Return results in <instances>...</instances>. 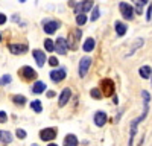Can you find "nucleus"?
<instances>
[{"label": "nucleus", "instance_id": "f03ea898", "mask_svg": "<svg viewBox=\"0 0 152 146\" xmlns=\"http://www.w3.org/2000/svg\"><path fill=\"white\" fill-rule=\"evenodd\" d=\"M91 63H93L91 56H84V58H81V61H79V67H78V73H79V76H81V78H85V76H87L88 69H90Z\"/></svg>", "mask_w": 152, "mask_h": 146}, {"label": "nucleus", "instance_id": "4c0bfd02", "mask_svg": "<svg viewBox=\"0 0 152 146\" xmlns=\"http://www.w3.org/2000/svg\"><path fill=\"white\" fill-rule=\"evenodd\" d=\"M0 41H2V34H0Z\"/></svg>", "mask_w": 152, "mask_h": 146}, {"label": "nucleus", "instance_id": "ddd939ff", "mask_svg": "<svg viewBox=\"0 0 152 146\" xmlns=\"http://www.w3.org/2000/svg\"><path fill=\"white\" fill-rule=\"evenodd\" d=\"M70 97H72V90L69 87H66L64 90H62L59 93V99H58V105L59 107H64L69 101H70Z\"/></svg>", "mask_w": 152, "mask_h": 146}, {"label": "nucleus", "instance_id": "5701e85b", "mask_svg": "<svg viewBox=\"0 0 152 146\" xmlns=\"http://www.w3.org/2000/svg\"><path fill=\"white\" fill-rule=\"evenodd\" d=\"M31 108L34 110L35 113H41V111H43V104H41V101H32V102H31Z\"/></svg>", "mask_w": 152, "mask_h": 146}, {"label": "nucleus", "instance_id": "393cba45", "mask_svg": "<svg viewBox=\"0 0 152 146\" xmlns=\"http://www.w3.org/2000/svg\"><path fill=\"white\" fill-rule=\"evenodd\" d=\"M44 47H46L47 52H53L55 50V43L50 38H47V40H44Z\"/></svg>", "mask_w": 152, "mask_h": 146}, {"label": "nucleus", "instance_id": "7c9ffc66", "mask_svg": "<svg viewBox=\"0 0 152 146\" xmlns=\"http://www.w3.org/2000/svg\"><path fill=\"white\" fill-rule=\"evenodd\" d=\"M58 63H59L58 58H55V56H50V58H49V64L52 66V67H56V66H58Z\"/></svg>", "mask_w": 152, "mask_h": 146}, {"label": "nucleus", "instance_id": "aec40b11", "mask_svg": "<svg viewBox=\"0 0 152 146\" xmlns=\"http://www.w3.org/2000/svg\"><path fill=\"white\" fill-rule=\"evenodd\" d=\"M138 73H140V76L143 79H148L152 75V69H151V66H142L140 69H138Z\"/></svg>", "mask_w": 152, "mask_h": 146}, {"label": "nucleus", "instance_id": "39448f33", "mask_svg": "<svg viewBox=\"0 0 152 146\" xmlns=\"http://www.w3.org/2000/svg\"><path fill=\"white\" fill-rule=\"evenodd\" d=\"M18 75H20V78H23L24 81H34V79L37 78V72H35L32 67H29V66H23V67L20 69V72H18Z\"/></svg>", "mask_w": 152, "mask_h": 146}, {"label": "nucleus", "instance_id": "e433bc0d", "mask_svg": "<svg viewBox=\"0 0 152 146\" xmlns=\"http://www.w3.org/2000/svg\"><path fill=\"white\" fill-rule=\"evenodd\" d=\"M47 146H58V145H56V143H49Z\"/></svg>", "mask_w": 152, "mask_h": 146}, {"label": "nucleus", "instance_id": "f3484780", "mask_svg": "<svg viewBox=\"0 0 152 146\" xmlns=\"http://www.w3.org/2000/svg\"><path fill=\"white\" fill-rule=\"evenodd\" d=\"M79 140L75 134H67L66 139H64V146H78Z\"/></svg>", "mask_w": 152, "mask_h": 146}, {"label": "nucleus", "instance_id": "58836bf2", "mask_svg": "<svg viewBox=\"0 0 152 146\" xmlns=\"http://www.w3.org/2000/svg\"><path fill=\"white\" fill-rule=\"evenodd\" d=\"M151 78H152V75H151ZM151 84H152V82H151Z\"/></svg>", "mask_w": 152, "mask_h": 146}, {"label": "nucleus", "instance_id": "9b49d317", "mask_svg": "<svg viewBox=\"0 0 152 146\" xmlns=\"http://www.w3.org/2000/svg\"><path fill=\"white\" fill-rule=\"evenodd\" d=\"M107 119H108V116H107V113H105V111H96V113H94V116H93L94 125H96V126H99V128H102V126L107 123Z\"/></svg>", "mask_w": 152, "mask_h": 146}, {"label": "nucleus", "instance_id": "c756f323", "mask_svg": "<svg viewBox=\"0 0 152 146\" xmlns=\"http://www.w3.org/2000/svg\"><path fill=\"white\" fill-rule=\"evenodd\" d=\"M15 136H17L20 140H23V139H26V136H28V134H26V131H24V129L18 128V129L15 131Z\"/></svg>", "mask_w": 152, "mask_h": 146}, {"label": "nucleus", "instance_id": "0eeeda50", "mask_svg": "<svg viewBox=\"0 0 152 146\" xmlns=\"http://www.w3.org/2000/svg\"><path fill=\"white\" fill-rule=\"evenodd\" d=\"M40 139L43 142H52L56 139V129L55 128H44L40 131Z\"/></svg>", "mask_w": 152, "mask_h": 146}, {"label": "nucleus", "instance_id": "4468645a", "mask_svg": "<svg viewBox=\"0 0 152 146\" xmlns=\"http://www.w3.org/2000/svg\"><path fill=\"white\" fill-rule=\"evenodd\" d=\"M102 91L107 96H113L114 94V82L111 79H104L102 81Z\"/></svg>", "mask_w": 152, "mask_h": 146}, {"label": "nucleus", "instance_id": "6e6552de", "mask_svg": "<svg viewBox=\"0 0 152 146\" xmlns=\"http://www.w3.org/2000/svg\"><path fill=\"white\" fill-rule=\"evenodd\" d=\"M67 76V72L64 67H59V69H55L50 72V79H52L53 82H61V81H64Z\"/></svg>", "mask_w": 152, "mask_h": 146}, {"label": "nucleus", "instance_id": "c85d7f7f", "mask_svg": "<svg viewBox=\"0 0 152 146\" xmlns=\"http://www.w3.org/2000/svg\"><path fill=\"white\" fill-rule=\"evenodd\" d=\"M11 81H12V76L11 75H3L2 78H0V85H8Z\"/></svg>", "mask_w": 152, "mask_h": 146}, {"label": "nucleus", "instance_id": "f8f14e48", "mask_svg": "<svg viewBox=\"0 0 152 146\" xmlns=\"http://www.w3.org/2000/svg\"><path fill=\"white\" fill-rule=\"evenodd\" d=\"M32 56H34V59H35V63H37L38 67H43L46 64V53L43 50H40V49H34Z\"/></svg>", "mask_w": 152, "mask_h": 146}, {"label": "nucleus", "instance_id": "f704fd0d", "mask_svg": "<svg viewBox=\"0 0 152 146\" xmlns=\"http://www.w3.org/2000/svg\"><path fill=\"white\" fill-rule=\"evenodd\" d=\"M8 21V17L5 15V14H2V12H0V24H5Z\"/></svg>", "mask_w": 152, "mask_h": 146}, {"label": "nucleus", "instance_id": "ea45409f", "mask_svg": "<svg viewBox=\"0 0 152 146\" xmlns=\"http://www.w3.org/2000/svg\"><path fill=\"white\" fill-rule=\"evenodd\" d=\"M34 146H37V145H34Z\"/></svg>", "mask_w": 152, "mask_h": 146}, {"label": "nucleus", "instance_id": "20e7f679", "mask_svg": "<svg viewBox=\"0 0 152 146\" xmlns=\"http://www.w3.org/2000/svg\"><path fill=\"white\" fill-rule=\"evenodd\" d=\"M61 26V23L58 20H43V31L47 35H52L58 31V28Z\"/></svg>", "mask_w": 152, "mask_h": 146}, {"label": "nucleus", "instance_id": "9d476101", "mask_svg": "<svg viewBox=\"0 0 152 146\" xmlns=\"http://www.w3.org/2000/svg\"><path fill=\"white\" fill-rule=\"evenodd\" d=\"M8 49L12 55H21V53H26L28 52V46L26 44H18V43H12L8 44Z\"/></svg>", "mask_w": 152, "mask_h": 146}, {"label": "nucleus", "instance_id": "2eb2a0df", "mask_svg": "<svg viewBox=\"0 0 152 146\" xmlns=\"http://www.w3.org/2000/svg\"><path fill=\"white\" fill-rule=\"evenodd\" d=\"M114 29H116V34L119 36H123L126 32H128V26H126L123 21H116L114 23Z\"/></svg>", "mask_w": 152, "mask_h": 146}, {"label": "nucleus", "instance_id": "cd10ccee", "mask_svg": "<svg viewBox=\"0 0 152 146\" xmlns=\"http://www.w3.org/2000/svg\"><path fill=\"white\" fill-rule=\"evenodd\" d=\"M90 94H91L93 99H102V93H100L99 88H93V90L90 91Z\"/></svg>", "mask_w": 152, "mask_h": 146}, {"label": "nucleus", "instance_id": "1a4fd4ad", "mask_svg": "<svg viewBox=\"0 0 152 146\" xmlns=\"http://www.w3.org/2000/svg\"><path fill=\"white\" fill-rule=\"evenodd\" d=\"M55 50L59 53V55H66L69 47H67V40L64 36H58V40L55 41Z\"/></svg>", "mask_w": 152, "mask_h": 146}, {"label": "nucleus", "instance_id": "473e14b6", "mask_svg": "<svg viewBox=\"0 0 152 146\" xmlns=\"http://www.w3.org/2000/svg\"><path fill=\"white\" fill-rule=\"evenodd\" d=\"M151 18H152V5H149L148 6V11H146V20L151 21Z\"/></svg>", "mask_w": 152, "mask_h": 146}, {"label": "nucleus", "instance_id": "423d86ee", "mask_svg": "<svg viewBox=\"0 0 152 146\" xmlns=\"http://www.w3.org/2000/svg\"><path fill=\"white\" fill-rule=\"evenodd\" d=\"M90 9H93V0H82V2H79L78 5L75 6L76 15L78 14H85V12H88Z\"/></svg>", "mask_w": 152, "mask_h": 146}, {"label": "nucleus", "instance_id": "4be33fe9", "mask_svg": "<svg viewBox=\"0 0 152 146\" xmlns=\"http://www.w3.org/2000/svg\"><path fill=\"white\" fill-rule=\"evenodd\" d=\"M135 2V11H137V14H142L143 12V6L149 2V0H134Z\"/></svg>", "mask_w": 152, "mask_h": 146}, {"label": "nucleus", "instance_id": "412c9836", "mask_svg": "<svg viewBox=\"0 0 152 146\" xmlns=\"http://www.w3.org/2000/svg\"><path fill=\"white\" fill-rule=\"evenodd\" d=\"M12 102H14L15 105H18V107H23L24 104H26V97L21 96V94H15L14 97H12Z\"/></svg>", "mask_w": 152, "mask_h": 146}, {"label": "nucleus", "instance_id": "7ed1b4c3", "mask_svg": "<svg viewBox=\"0 0 152 146\" xmlns=\"http://www.w3.org/2000/svg\"><path fill=\"white\" fill-rule=\"evenodd\" d=\"M119 9H120V14L125 20H132L134 18V8L129 5V3H126V2H120L119 3Z\"/></svg>", "mask_w": 152, "mask_h": 146}, {"label": "nucleus", "instance_id": "72a5a7b5", "mask_svg": "<svg viewBox=\"0 0 152 146\" xmlns=\"http://www.w3.org/2000/svg\"><path fill=\"white\" fill-rule=\"evenodd\" d=\"M6 120H8V114L5 111H0V123H5Z\"/></svg>", "mask_w": 152, "mask_h": 146}, {"label": "nucleus", "instance_id": "a211bd4d", "mask_svg": "<svg viewBox=\"0 0 152 146\" xmlns=\"http://www.w3.org/2000/svg\"><path fill=\"white\" fill-rule=\"evenodd\" d=\"M94 46H96L94 38H91V36H88V38L84 41V44H82V49H84L85 52H91V50H94Z\"/></svg>", "mask_w": 152, "mask_h": 146}, {"label": "nucleus", "instance_id": "c9c22d12", "mask_svg": "<svg viewBox=\"0 0 152 146\" xmlns=\"http://www.w3.org/2000/svg\"><path fill=\"white\" fill-rule=\"evenodd\" d=\"M55 94H56L55 91H47V97H53Z\"/></svg>", "mask_w": 152, "mask_h": 146}, {"label": "nucleus", "instance_id": "6ab92c4d", "mask_svg": "<svg viewBox=\"0 0 152 146\" xmlns=\"http://www.w3.org/2000/svg\"><path fill=\"white\" fill-rule=\"evenodd\" d=\"M32 91H34V94H41L43 91H46V84H44L43 81H37V82H34Z\"/></svg>", "mask_w": 152, "mask_h": 146}, {"label": "nucleus", "instance_id": "a878e982", "mask_svg": "<svg viewBox=\"0 0 152 146\" xmlns=\"http://www.w3.org/2000/svg\"><path fill=\"white\" fill-rule=\"evenodd\" d=\"M85 23H87V15L85 14H78L76 15V24H78V26H84Z\"/></svg>", "mask_w": 152, "mask_h": 146}, {"label": "nucleus", "instance_id": "b1692460", "mask_svg": "<svg viewBox=\"0 0 152 146\" xmlns=\"http://www.w3.org/2000/svg\"><path fill=\"white\" fill-rule=\"evenodd\" d=\"M143 44H145V40H143V38H137V40H135V44H134V47L131 49V52H129L128 55H126V56H129V55H134V52L137 50L138 47H142Z\"/></svg>", "mask_w": 152, "mask_h": 146}, {"label": "nucleus", "instance_id": "2f4dec72", "mask_svg": "<svg viewBox=\"0 0 152 146\" xmlns=\"http://www.w3.org/2000/svg\"><path fill=\"white\" fill-rule=\"evenodd\" d=\"M142 96H143V101H145V104H149V101H151V94H149V91H143L142 93Z\"/></svg>", "mask_w": 152, "mask_h": 146}, {"label": "nucleus", "instance_id": "bb28decb", "mask_svg": "<svg viewBox=\"0 0 152 146\" xmlns=\"http://www.w3.org/2000/svg\"><path fill=\"white\" fill-rule=\"evenodd\" d=\"M99 17H100V11H99V8H97V6H94V8H93V11H91V21H96Z\"/></svg>", "mask_w": 152, "mask_h": 146}, {"label": "nucleus", "instance_id": "dca6fc26", "mask_svg": "<svg viewBox=\"0 0 152 146\" xmlns=\"http://www.w3.org/2000/svg\"><path fill=\"white\" fill-rule=\"evenodd\" d=\"M11 142H12V134L9 131L0 129V143L2 145H9Z\"/></svg>", "mask_w": 152, "mask_h": 146}, {"label": "nucleus", "instance_id": "f257e3e1", "mask_svg": "<svg viewBox=\"0 0 152 146\" xmlns=\"http://www.w3.org/2000/svg\"><path fill=\"white\" fill-rule=\"evenodd\" d=\"M143 107H145L143 113H142L140 116H138L137 119H134V120L131 122V126H129V142H128V146H132V143H134V137H135V134H137V128H138V125H140L142 122L146 119V116H148V113H149V104H145Z\"/></svg>", "mask_w": 152, "mask_h": 146}]
</instances>
